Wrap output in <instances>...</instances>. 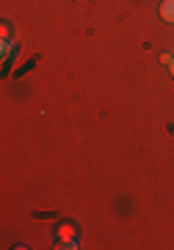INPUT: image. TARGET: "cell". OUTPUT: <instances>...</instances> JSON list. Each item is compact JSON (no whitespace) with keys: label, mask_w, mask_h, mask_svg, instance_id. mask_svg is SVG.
<instances>
[{"label":"cell","mask_w":174,"mask_h":250,"mask_svg":"<svg viewBox=\"0 0 174 250\" xmlns=\"http://www.w3.org/2000/svg\"><path fill=\"white\" fill-rule=\"evenodd\" d=\"M169 72H172V78H174V59H172V64H169Z\"/></svg>","instance_id":"cell-2"},{"label":"cell","mask_w":174,"mask_h":250,"mask_svg":"<svg viewBox=\"0 0 174 250\" xmlns=\"http://www.w3.org/2000/svg\"><path fill=\"white\" fill-rule=\"evenodd\" d=\"M160 20L163 22H174V0H163L160 3Z\"/></svg>","instance_id":"cell-1"}]
</instances>
